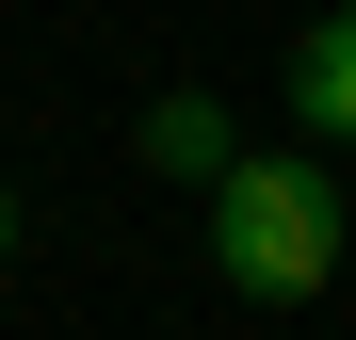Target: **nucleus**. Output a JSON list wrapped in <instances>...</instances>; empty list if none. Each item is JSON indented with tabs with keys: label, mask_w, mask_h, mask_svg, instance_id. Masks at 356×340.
I'll list each match as a JSON object with an SVG mask.
<instances>
[{
	"label": "nucleus",
	"mask_w": 356,
	"mask_h": 340,
	"mask_svg": "<svg viewBox=\"0 0 356 340\" xmlns=\"http://www.w3.org/2000/svg\"><path fill=\"white\" fill-rule=\"evenodd\" d=\"M0 259H17V195H0Z\"/></svg>",
	"instance_id": "obj_4"
},
{
	"label": "nucleus",
	"mask_w": 356,
	"mask_h": 340,
	"mask_svg": "<svg viewBox=\"0 0 356 340\" xmlns=\"http://www.w3.org/2000/svg\"><path fill=\"white\" fill-rule=\"evenodd\" d=\"M146 162H162V179H227V162H243V130H227V97H146Z\"/></svg>",
	"instance_id": "obj_3"
},
{
	"label": "nucleus",
	"mask_w": 356,
	"mask_h": 340,
	"mask_svg": "<svg viewBox=\"0 0 356 340\" xmlns=\"http://www.w3.org/2000/svg\"><path fill=\"white\" fill-rule=\"evenodd\" d=\"M211 259H227V292L308 308L324 275H340V179L291 162V146H243V162L211 179Z\"/></svg>",
	"instance_id": "obj_1"
},
{
	"label": "nucleus",
	"mask_w": 356,
	"mask_h": 340,
	"mask_svg": "<svg viewBox=\"0 0 356 340\" xmlns=\"http://www.w3.org/2000/svg\"><path fill=\"white\" fill-rule=\"evenodd\" d=\"M340 17H356V0H340Z\"/></svg>",
	"instance_id": "obj_5"
},
{
	"label": "nucleus",
	"mask_w": 356,
	"mask_h": 340,
	"mask_svg": "<svg viewBox=\"0 0 356 340\" xmlns=\"http://www.w3.org/2000/svg\"><path fill=\"white\" fill-rule=\"evenodd\" d=\"M291 113H308L324 146H356V17H308V33H291Z\"/></svg>",
	"instance_id": "obj_2"
}]
</instances>
